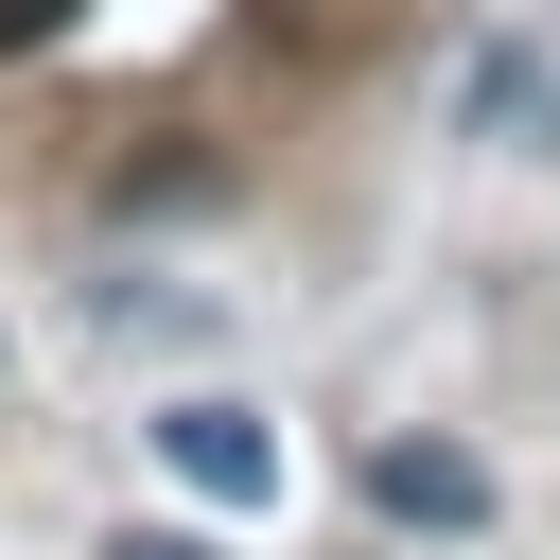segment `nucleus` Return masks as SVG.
I'll list each match as a JSON object with an SVG mask.
<instances>
[{
	"mask_svg": "<svg viewBox=\"0 0 560 560\" xmlns=\"http://www.w3.org/2000/svg\"><path fill=\"white\" fill-rule=\"evenodd\" d=\"M70 18H88V0H0V52H52Z\"/></svg>",
	"mask_w": 560,
	"mask_h": 560,
	"instance_id": "4",
	"label": "nucleus"
},
{
	"mask_svg": "<svg viewBox=\"0 0 560 560\" xmlns=\"http://www.w3.org/2000/svg\"><path fill=\"white\" fill-rule=\"evenodd\" d=\"M158 455H175V490H192V508H280V438H262L245 402H175V420H158Z\"/></svg>",
	"mask_w": 560,
	"mask_h": 560,
	"instance_id": "2",
	"label": "nucleus"
},
{
	"mask_svg": "<svg viewBox=\"0 0 560 560\" xmlns=\"http://www.w3.org/2000/svg\"><path fill=\"white\" fill-rule=\"evenodd\" d=\"M105 560H210V542H192V525H122Z\"/></svg>",
	"mask_w": 560,
	"mask_h": 560,
	"instance_id": "5",
	"label": "nucleus"
},
{
	"mask_svg": "<svg viewBox=\"0 0 560 560\" xmlns=\"http://www.w3.org/2000/svg\"><path fill=\"white\" fill-rule=\"evenodd\" d=\"M368 508L472 542V525H490V455H472V438H368Z\"/></svg>",
	"mask_w": 560,
	"mask_h": 560,
	"instance_id": "1",
	"label": "nucleus"
},
{
	"mask_svg": "<svg viewBox=\"0 0 560 560\" xmlns=\"http://www.w3.org/2000/svg\"><path fill=\"white\" fill-rule=\"evenodd\" d=\"M472 140L560 158V52H542V35H490V52H472Z\"/></svg>",
	"mask_w": 560,
	"mask_h": 560,
	"instance_id": "3",
	"label": "nucleus"
}]
</instances>
